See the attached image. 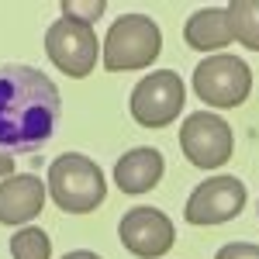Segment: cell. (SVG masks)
Instances as JSON below:
<instances>
[{
  "instance_id": "cell-1",
  "label": "cell",
  "mask_w": 259,
  "mask_h": 259,
  "mask_svg": "<svg viewBox=\"0 0 259 259\" xmlns=\"http://www.w3.org/2000/svg\"><path fill=\"white\" fill-rule=\"evenodd\" d=\"M59 124V90L41 69L0 66V152H28L52 139Z\"/></svg>"
},
{
  "instance_id": "cell-2",
  "label": "cell",
  "mask_w": 259,
  "mask_h": 259,
  "mask_svg": "<svg viewBox=\"0 0 259 259\" xmlns=\"http://www.w3.org/2000/svg\"><path fill=\"white\" fill-rule=\"evenodd\" d=\"M49 194L56 200V207L66 214H90L107 197V180L90 156L62 152L49 166Z\"/></svg>"
},
{
  "instance_id": "cell-3",
  "label": "cell",
  "mask_w": 259,
  "mask_h": 259,
  "mask_svg": "<svg viewBox=\"0 0 259 259\" xmlns=\"http://www.w3.org/2000/svg\"><path fill=\"white\" fill-rule=\"evenodd\" d=\"M162 49L159 24L145 14H121L107 38H104V66L111 73H128V69H145L152 66Z\"/></svg>"
},
{
  "instance_id": "cell-4",
  "label": "cell",
  "mask_w": 259,
  "mask_h": 259,
  "mask_svg": "<svg viewBox=\"0 0 259 259\" xmlns=\"http://www.w3.org/2000/svg\"><path fill=\"white\" fill-rule=\"evenodd\" d=\"M194 94L211 107H239L252 94V73L239 56H207L194 69Z\"/></svg>"
},
{
  "instance_id": "cell-5",
  "label": "cell",
  "mask_w": 259,
  "mask_h": 259,
  "mask_svg": "<svg viewBox=\"0 0 259 259\" xmlns=\"http://www.w3.org/2000/svg\"><path fill=\"white\" fill-rule=\"evenodd\" d=\"M180 149L197 169H218L232 159V124L214 111H194L180 128Z\"/></svg>"
},
{
  "instance_id": "cell-6",
  "label": "cell",
  "mask_w": 259,
  "mask_h": 259,
  "mask_svg": "<svg viewBox=\"0 0 259 259\" xmlns=\"http://www.w3.org/2000/svg\"><path fill=\"white\" fill-rule=\"evenodd\" d=\"M45 52L56 62L59 73L73 76V80H83V76L94 73L100 49H97V35H94L90 24L59 18V21H52V28L45 31Z\"/></svg>"
},
{
  "instance_id": "cell-7",
  "label": "cell",
  "mask_w": 259,
  "mask_h": 259,
  "mask_svg": "<svg viewBox=\"0 0 259 259\" xmlns=\"http://www.w3.org/2000/svg\"><path fill=\"white\" fill-rule=\"evenodd\" d=\"M187 87L173 69H156L149 76H142L139 87L132 90V118L142 128H166L169 121L183 111Z\"/></svg>"
},
{
  "instance_id": "cell-8",
  "label": "cell",
  "mask_w": 259,
  "mask_h": 259,
  "mask_svg": "<svg viewBox=\"0 0 259 259\" xmlns=\"http://www.w3.org/2000/svg\"><path fill=\"white\" fill-rule=\"evenodd\" d=\"M245 207V187L239 177H211L194 187V194L187 200V214L190 225H225Z\"/></svg>"
},
{
  "instance_id": "cell-9",
  "label": "cell",
  "mask_w": 259,
  "mask_h": 259,
  "mask_svg": "<svg viewBox=\"0 0 259 259\" xmlns=\"http://www.w3.org/2000/svg\"><path fill=\"white\" fill-rule=\"evenodd\" d=\"M118 235L124 249L139 259H159L173 249L177 228L159 207H132L118 225Z\"/></svg>"
},
{
  "instance_id": "cell-10",
  "label": "cell",
  "mask_w": 259,
  "mask_h": 259,
  "mask_svg": "<svg viewBox=\"0 0 259 259\" xmlns=\"http://www.w3.org/2000/svg\"><path fill=\"white\" fill-rule=\"evenodd\" d=\"M45 204V183L31 173L7 177L0 183V225H28L41 214Z\"/></svg>"
},
{
  "instance_id": "cell-11",
  "label": "cell",
  "mask_w": 259,
  "mask_h": 259,
  "mask_svg": "<svg viewBox=\"0 0 259 259\" xmlns=\"http://www.w3.org/2000/svg\"><path fill=\"white\" fill-rule=\"evenodd\" d=\"M162 169H166V162H162L159 149L139 145V149H128L118 159V166H114V183H118V190H124V194H149L162 180Z\"/></svg>"
},
{
  "instance_id": "cell-12",
  "label": "cell",
  "mask_w": 259,
  "mask_h": 259,
  "mask_svg": "<svg viewBox=\"0 0 259 259\" xmlns=\"http://www.w3.org/2000/svg\"><path fill=\"white\" fill-rule=\"evenodd\" d=\"M183 38L197 52H218V49H228L235 41V35H232V24H228L225 7H204V11L187 18Z\"/></svg>"
},
{
  "instance_id": "cell-13",
  "label": "cell",
  "mask_w": 259,
  "mask_h": 259,
  "mask_svg": "<svg viewBox=\"0 0 259 259\" xmlns=\"http://www.w3.org/2000/svg\"><path fill=\"white\" fill-rule=\"evenodd\" d=\"M228 24H232V35L245 45L259 52V0H232L225 7Z\"/></svg>"
},
{
  "instance_id": "cell-14",
  "label": "cell",
  "mask_w": 259,
  "mask_h": 259,
  "mask_svg": "<svg viewBox=\"0 0 259 259\" xmlns=\"http://www.w3.org/2000/svg\"><path fill=\"white\" fill-rule=\"evenodd\" d=\"M11 256L14 259H49L52 256V242L49 235L35 228V225H24L14 232V239H11Z\"/></svg>"
},
{
  "instance_id": "cell-15",
  "label": "cell",
  "mask_w": 259,
  "mask_h": 259,
  "mask_svg": "<svg viewBox=\"0 0 259 259\" xmlns=\"http://www.w3.org/2000/svg\"><path fill=\"white\" fill-rule=\"evenodd\" d=\"M100 14H104V4H100V0H94V4L66 0V4H62V18H69V21H83V24H90V21L100 18Z\"/></svg>"
},
{
  "instance_id": "cell-16",
  "label": "cell",
  "mask_w": 259,
  "mask_h": 259,
  "mask_svg": "<svg viewBox=\"0 0 259 259\" xmlns=\"http://www.w3.org/2000/svg\"><path fill=\"white\" fill-rule=\"evenodd\" d=\"M214 259H259V245H252V242H228V245L218 249Z\"/></svg>"
},
{
  "instance_id": "cell-17",
  "label": "cell",
  "mask_w": 259,
  "mask_h": 259,
  "mask_svg": "<svg viewBox=\"0 0 259 259\" xmlns=\"http://www.w3.org/2000/svg\"><path fill=\"white\" fill-rule=\"evenodd\" d=\"M11 173H14V159L7 152H0V177H11Z\"/></svg>"
},
{
  "instance_id": "cell-18",
  "label": "cell",
  "mask_w": 259,
  "mask_h": 259,
  "mask_svg": "<svg viewBox=\"0 0 259 259\" xmlns=\"http://www.w3.org/2000/svg\"><path fill=\"white\" fill-rule=\"evenodd\" d=\"M62 259H100L97 252H90V249H76V252H66Z\"/></svg>"
}]
</instances>
